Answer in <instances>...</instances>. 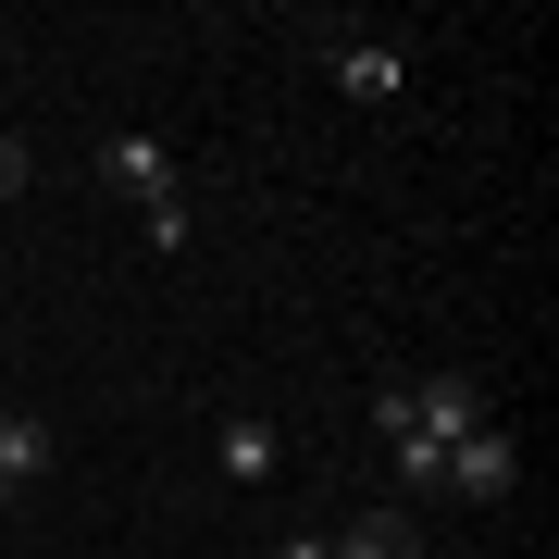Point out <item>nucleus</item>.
Segmentation results:
<instances>
[{"label":"nucleus","instance_id":"nucleus-1","mask_svg":"<svg viewBox=\"0 0 559 559\" xmlns=\"http://www.w3.org/2000/svg\"><path fill=\"white\" fill-rule=\"evenodd\" d=\"M473 423H485V385H473V373H436V385L399 399V436H385V448H399V485H411V498L448 473V448L473 436Z\"/></svg>","mask_w":559,"mask_h":559},{"label":"nucleus","instance_id":"nucleus-2","mask_svg":"<svg viewBox=\"0 0 559 559\" xmlns=\"http://www.w3.org/2000/svg\"><path fill=\"white\" fill-rule=\"evenodd\" d=\"M100 187H112V200H138L150 249H187V237H200L187 175H175V150H162V138H100Z\"/></svg>","mask_w":559,"mask_h":559},{"label":"nucleus","instance_id":"nucleus-3","mask_svg":"<svg viewBox=\"0 0 559 559\" xmlns=\"http://www.w3.org/2000/svg\"><path fill=\"white\" fill-rule=\"evenodd\" d=\"M436 485H448V498H473V510H498L510 485H522V448L498 436V423H473V436L448 448V473H436Z\"/></svg>","mask_w":559,"mask_h":559},{"label":"nucleus","instance_id":"nucleus-4","mask_svg":"<svg viewBox=\"0 0 559 559\" xmlns=\"http://www.w3.org/2000/svg\"><path fill=\"white\" fill-rule=\"evenodd\" d=\"M323 559H423V522H411V510H360Z\"/></svg>","mask_w":559,"mask_h":559},{"label":"nucleus","instance_id":"nucleus-5","mask_svg":"<svg viewBox=\"0 0 559 559\" xmlns=\"http://www.w3.org/2000/svg\"><path fill=\"white\" fill-rule=\"evenodd\" d=\"M50 473V423H25V411H0V510L25 498V485Z\"/></svg>","mask_w":559,"mask_h":559},{"label":"nucleus","instance_id":"nucleus-6","mask_svg":"<svg viewBox=\"0 0 559 559\" xmlns=\"http://www.w3.org/2000/svg\"><path fill=\"white\" fill-rule=\"evenodd\" d=\"M336 87H348V100H399V87H411V62L385 50V38H348V50H336Z\"/></svg>","mask_w":559,"mask_h":559},{"label":"nucleus","instance_id":"nucleus-7","mask_svg":"<svg viewBox=\"0 0 559 559\" xmlns=\"http://www.w3.org/2000/svg\"><path fill=\"white\" fill-rule=\"evenodd\" d=\"M212 473L224 485H261V473H274V423H224V436H212Z\"/></svg>","mask_w":559,"mask_h":559},{"label":"nucleus","instance_id":"nucleus-8","mask_svg":"<svg viewBox=\"0 0 559 559\" xmlns=\"http://www.w3.org/2000/svg\"><path fill=\"white\" fill-rule=\"evenodd\" d=\"M25 175H38V162H25V138L0 124V200H25Z\"/></svg>","mask_w":559,"mask_h":559}]
</instances>
